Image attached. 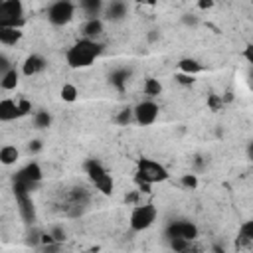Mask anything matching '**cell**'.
I'll list each match as a JSON object with an SVG mask.
<instances>
[{"mask_svg":"<svg viewBox=\"0 0 253 253\" xmlns=\"http://www.w3.org/2000/svg\"><path fill=\"white\" fill-rule=\"evenodd\" d=\"M103 53V45L99 42H93V40H77L65 53V61L69 67L73 69H83V67H89L91 63H95V59Z\"/></svg>","mask_w":253,"mask_h":253,"instance_id":"6da1fadb","label":"cell"},{"mask_svg":"<svg viewBox=\"0 0 253 253\" xmlns=\"http://www.w3.org/2000/svg\"><path fill=\"white\" fill-rule=\"evenodd\" d=\"M24 24H26L24 4L20 0H4V2H0V28L22 30Z\"/></svg>","mask_w":253,"mask_h":253,"instance_id":"7a4b0ae2","label":"cell"},{"mask_svg":"<svg viewBox=\"0 0 253 253\" xmlns=\"http://www.w3.org/2000/svg\"><path fill=\"white\" fill-rule=\"evenodd\" d=\"M168 170L150 158H140L138 166H136V182H144V184H156V182H164L168 180Z\"/></svg>","mask_w":253,"mask_h":253,"instance_id":"3957f363","label":"cell"},{"mask_svg":"<svg viewBox=\"0 0 253 253\" xmlns=\"http://www.w3.org/2000/svg\"><path fill=\"white\" fill-rule=\"evenodd\" d=\"M85 174L89 176V180L93 182V186H95L101 194H105V196H111V194H113V188H115L113 178H111V174L103 168L101 162H97L95 158H93V160H87V162H85Z\"/></svg>","mask_w":253,"mask_h":253,"instance_id":"277c9868","label":"cell"},{"mask_svg":"<svg viewBox=\"0 0 253 253\" xmlns=\"http://www.w3.org/2000/svg\"><path fill=\"white\" fill-rule=\"evenodd\" d=\"M156 215H158V210L152 204H136L130 211L128 225L132 231H144L156 221Z\"/></svg>","mask_w":253,"mask_h":253,"instance_id":"5b68a950","label":"cell"},{"mask_svg":"<svg viewBox=\"0 0 253 253\" xmlns=\"http://www.w3.org/2000/svg\"><path fill=\"white\" fill-rule=\"evenodd\" d=\"M45 16H47V22L51 26H65L73 20L75 16V4L69 2V0H57V2H51L45 10Z\"/></svg>","mask_w":253,"mask_h":253,"instance_id":"8992f818","label":"cell"},{"mask_svg":"<svg viewBox=\"0 0 253 253\" xmlns=\"http://www.w3.org/2000/svg\"><path fill=\"white\" fill-rule=\"evenodd\" d=\"M132 111H134V123L140 125V126H150L158 119V105L152 99H146V101L136 103L132 107Z\"/></svg>","mask_w":253,"mask_h":253,"instance_id":"52a82bcc","label":"cell"},{"mask_svg":"<svg viewBox=\"0 0 253 253\" xmlns=\"http://www.w3.org/2000/svg\"><path fill=\"white\" fill-rule=\"evenodd\" d=\"M166 237H168V241L170 239H188V241H194L198 237V227H196V223H192L188 219H178V221H172L166 227Z\"/></svg>","mask_w":253,"mask_h":253,"instance_id":"ba28073f","label":"cell"},{"mask_svg":"<svg viewBox=\"0 0 253 253\" xmlns=\"http://www.w3.org/2000/svg\"><path fill=\"white\" fill-rule=\"evenodd\" d=\"M103 14H105V18L111 20V22H121V20L126 18V14H128V6H126V2L113 0V2L105 4V12H103Z\"/></svg>","mask_w":253,"mask_h":253,"instance_id":"9c48e42d","label":"cell"},{"mask_svg":"<svg viewBox=\"0 0 253 253\" xmlns=\"http://www.w3.org/2000/svg\"><path fill=\"white\" fill-rule=\"evenodd\" d=\"M45 59L42 57V55H38V53H32V55H28L26 57V61L22 63V73L26 75V77H34V75H38V73H42L43 69H45Z\"/></svg>","mask_w":253,"mask_h":253,"instance_id":"30bf717a","label":"cell"},{"mask_svg":"<svg viewBox=\"0 0 253 253\" xmlns=\"http://www.w3.org/2000/svg\"><path fill=\"white\" fill-rule=\"evenodd\" d=\"M16 202H18V211L24 217V221L32 223L36 219V210H34V202L30 194H16Z\"/></svg>","mask_w":253,"mask_h":253,"instance_id":"8fae6325","label":"cell"},{"mask_svg":"<svg viewBox=\"0 0 253 253\" xmlns=\"http://www.w3.org/2000/svg\"><path fill=\"white\" fill-rule=\"evenodd\" d=\"M105 32V26H103V20L101 18H95V20H85L83 28H81V34L85 40H93V42H99V38L103 36Z\"/></svg>","mask_w":253,"mask_h":253,"instance_id":"7c38bea8","label":"cell"},{"mask_svg":"<svg viewBox=\"0 0 253 253\" xmlns=\"http://www.w3.org/2000/svg\"><path fill=\"white\" fill-rule=\"evenodd\" d=\"M14 119H20L18 101H14V99H2L0 101V121L2 123H10Z\"/></svg>","mask_w":253,"mask_h":253,"instance_id":"4fadbf2b","label":"cell"},{"mask_svg":"<svg viewBox=\"0 0 253 253\" xmlns=\"http://www.w3.org/2000/svg\"><path fill=\"white\" fill-rule=\"evenodd\" d=\"M79 8L85 12L87 20L101 18V14L105 12V4H103L101 0H81V2H79Z\"/></svg>","mask_w":253,"mask_h":253,"instance_id":"5bb4252c","label":"cell"},{"mask_svg":"<svg viewBox=\"0 0 253 253\" xmlns=\"http://www.w3.org/2000/svg\"><path fill=\"white\" fill-rule=\"evenodd\" d=\"M18 81H20V71H18L16 67H10L8 71L0 73V87H2L4 91H12V89H16Z\"/></svg>","mask_w":253,"mask_h":253,"instance_id":"9a60e30c","label":"cell"},{"mask_svg":"<svg viewBox=\"0 0 253 253\" xmlns=\"http://www.w3.org/2000/svg\"><path fill=\"white\" fill-rule=\"evenodd\" d=\"M178 67H180V73H186V75H192V77L204 71V65H202L198 59H194V57H184V59H180V61H178Z\"/></svg>","mask_w":253,"mask_h":253,"instance_id":"2e32d148","label":"cell"},{"mask_svg":"<svg viewBox=\"0 0 253 253\" xmlns=\"http://www.w3.org/2000/svg\"><path fill=\"white\" fill-rule=\"evenodd\" d=\"M239 245L251 247L253 245V219H247L239 225V237H237Z\"/></svg>","mask_w":253,"mask_h":253,"instance_id":"e0dca14e","label":"cell"},{"mask_svg":"<svg viewBox=\"0 0 253 253\" xmlns=\"http://www.w3.org/2000/svg\"><path fill=\"white\" fill-rule=\"evenodd\" d=\"M20 38H22V30L0 28V43L2 45H16V42H20Z\"/></svg>","mask_w":253,"mask_h":253,"instance_id":"ac0fdd59","label":"cell"},{"mask_svg":"<svg viewBox=\"0 0 253 253\" xmlns=\"http://www.w3.org/2000/svg\"><path fill=\"white\" fill-rule=\"evenodd\" d=\"M18 158H20V152H18L16 146H12V144H4V146L0 148V162H2V164L10 166V164H14Z\"/></svg>","mask_w":253,"mask_h":253,"instance_id":"d6986e66","label":"cell"},{"mask_svg":"<svg viewBox=\"0 0 253 253\" xmlns=\"http://www.w3.org/2000/svg\"><path fill=\"white\" fill-rule=\"evenodd\" d=\"M128 75H130V71H128V69H117V71H113V73H111V83H113L117 89H125Z\"/></svg>","mask_w":253,"mask_h":253,"instance_id":"ffe728a7","label":"cell"},{"mask_svg":"<svg viewBox=\"0 0 253 253\" xmlns=\"http://www.w3.org/2000/svg\"><path fill=\"white\" fill-rule=\"evenodd\" d=\"M32 121H34V126L36 128H47L51 125V115L47 111H36L34 117H32Z\"/></svg>","mask_w":253,"mask_h":253,"instance_id":"44dd1931","label":"cell"},{"mask_svg":"<svg viewBox=\"0 0 253 253\" xmlns=\"http://www.w3.org/2000/svg\"><path fill=\"white\" fill-rule=\"evenodd\" d=\"M59 95H61V99H63L65 103H73V101H77L79 91H77V87H75L73 83H65V85L61 87Z\"/></svg>","mask_w":253,"mask_h":253,"instance_id":"7402d4cb","label":"cell"},{"mask_svg":"<svg viewBox=\"0 0 253 253\" xmlns=\"http://www.w3.org/2000/svg\"><path fill=\"white\" fill-rule=\"evenodd\" d=\"M142 91H144V95H148V97H156V95H160V91H162V85H160V81L158 79H146L144 81V85H142Z\"/></svg>","mask_w":253,"mask_h":253,"instance_id":"603a6c76","label":"cell"},{"mask_svg":"<svg viewBox=\"0 0 253 253\" xmlns=\"http://www.w3.org/2000/svg\"><path fill=\"white\" fill-rule=\"evenodd\" d=\"M115 121H117V125H121V126H126L128 123H132L134 121V111L132 109H121L119 113H117V117H115Z\"/></svg>","mask_w":253,"mask_h":253,"instance_id":"cb8c5ba5","label":"cell"},{"mask_svg":"<svg viewBox=\"0 0 253 253\" xmlns=\"http://www.w3.org/2000/svg\"><path fill=\"white\" fill-rule=\"evenodd\" d=\"M180 184H182L186 190H196V188H198V178H196V174H184V176L180 178Z\"/></svg>","mask_w":253,"mask_h":253,"instance_id":"d4e9b609","label":"cell"},{"mask_svg":"<svg viewBox=\"0 0 253 253\" xmlns=\"http://www.w3.org/2000/svg\"><path fill=\"white\" fill-rule=\"evenodd\" d=\"M18 111H20V117L30 115L32 113V103L26 101V99H18Z\"/></svg>","mask_w":253,"mask_h":253,"instance_id":"484cf974","label":"cell"},{"mask_svg":"<svg viewBox=\"0 0 253 253\" xmlns=\"http://www.w3.org/2000/svg\"><path fill=\"white\" fill-rule=\"evenodd\" d=\"M49 233L53 235V239H55L57 243H61V241L65 239V231H63V227H57V225H55V227L49 229Z\"/></svg>","mask_w":253,"mask_h":253,"instance_id":"4316f807","label":"cell"},{"mask_svg":"<svg viewBox=\"0 0 253 253\" xmlns=\"http://www.w3.org/2000/svg\"><path fill=\"white\" fill-rule=\"evenodd\" d=\"M176 81H178L180 85H192V83H194V77H192V75H186V73H178V75H176Z\"/></svg>","mask_w":253,"mask_h":253,"instance_id":"83f0119b","label":"cell"},{"mask_svg":"<svg viewBox=\"0 0 253 253\" xmlns=\"http://www.w3.org/2000/svg\"><path fill=\"white\" fill-rule=\"evenodd\" d=\"M243 57H245V61L253 67V43L245 45V49H243Z\"/></svg>","mask_w":253,"mask_h":253,"instance_id":"f1b7e54d","label":"cell"},{"mask_svg":"<svg viewBox=\"0 0 253 253\" xmlns=\"http://www.w3.org/2000/svg\"><path fill=\"white\" fill-rule=\"evenodd\" d=\"M182 24H186V26H196V24H198V16H194V14H184V16H182Z\"/></svg>","mask_w":253,"mask_h":253,"instance_id":"f546056e","label":"cell"},{"mask_svg":"<svg viewBox=\"0 0 253 253\" xmlns=\"http://www.w3.org/2000/svg\"><path fill=\"white\" fill-rule=\"evenodd\" d=\"M42 150V140H32L30 144H28V152L30 154H36V152H40Z\"/></svg>","mask_w":253,"mask_h":253,"instance_id":"4dcf8cb0","label":"cell"},{"mask_svg":"<svg viewBox=\"0 0 253 253\" xmlns=\"http://www.w3.org/2000/svg\"><path fill=\"white\" fill-rule=\"evenodd\" d=\"M208 103H210V107H211V109H213V111H215V109H217V107H219V105H221V99H219V97H215V95H211V97H210V101H208Z\"/></svg>","mask_w":253,"mask_h":253,"instance_id":"1f68e13d","label":"cell"},{"mask_svg":"<svg viewBox=\"0 0 253 253\" xmlns=\"http://www.w3.org/2000/svg\"><path fill=\"white\" fill-rule=\"evenodd\" d=\"M198 6H200V8H211L213 2H210V0H208V2H198Z\"/></svg>","mask_w":253,"mask_h":253,"instance_id":"d6a6232c","label":"cell"},{"mask_svg":"<svg viewBox=\"0 0 253 253\" xmlns=\"http://www.w3.org/2000/svg\"><path fill=\"white\" fill-rule=\"evenodd\" d=\"M247 156L253 160V142H249V144H247Z\"/></svg>","mask_w":253,"mask_h":253,"instance_id":"836d02e7","label":"cell"},{"mask_svg":"<svg viewBox=\"0 0 253 253\" xmlns=\"http://www.w3.org/2000/svg\"><path fill=\"white\" fill-rule=\"evenodd\" d=\"M249 85L253 87V73H249Z\"/></svg>","mask_w":253,"mask_h":253,"instance_id":"e575fe53","label":"cell"}]
</instances>
